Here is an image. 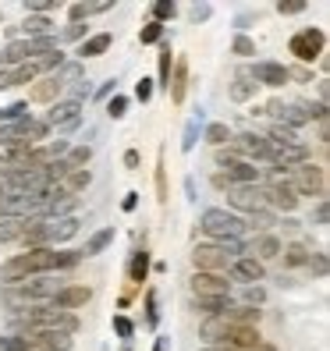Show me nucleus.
Wrapping results in <instances>:
<instances>
[{
	"label": "nucleus",
	"instance_id": "f257e3e1",
	"mask_svg": "<svg viewBox=\"0 0 330 351\" xmlns=\"http://www.w3.org/2000/svg\"><path fill=\"white\" fill-rule=\"evenodd\" d=\"M82 263V252L75 249H25L18 252L14 259H8L0 266V280L4 284H18V280H29V277H47V274H60V270H71V266Z\"/></svg>",
	"mask_w": 330,
	"mask_h": 351
},
{
	"label": "nucleus",
	"instance_id": "f03ea898",
	"mask_svg": "<svg viewBox=\"0 0 330 351\" xmlns=\"http://www.w3.org/2000/svg\"><path fill=\"white\" fill-rule=\"evenodd\" d=\"M238 256H245L241 241H199L192 249V266H196V274H224L228 277L231 263Z\"/></svg>",
	"mask_w": 330,
	"mask_h": 351
},
{
	"label": "nucleus",
	"instance_id": "7ed1b4c3",
	"mask_svg": "<svg viewBox=\"0 0 330 351\" xmlns=\"http://www.w3.org/2000/svg\"><path fill=\"white\" fill-rule=\"evenodd\" d=\"M199 231L210 241H238L245 234V220L231 210H220V206H210V210L199 213Z\"/></svg>",
	"mask_w": 330,
	"mask_h": 351
},
{
	"label": "nucleus",
	"instance_id": "20e7f679",
	"mask_svg": "<svg viewBox=\"0 0 330 351\" xmlns=\"http://www.w3.org/2000/svg\"><path fill=\"white\" fill-rule=\"evenodd\" d=\"M295 189V195L302 199V195H316V199H323L327 195V171L320 167V163H302V167H295V178L287 181Z\"/></svg>",
	"mask_w": 330,
	"mask_h": 351
},
{
	"label": "nucleus",
	"instance_id": "39448f33",
	"mask_svg": "<svg viewBox=\"0 0 330 351\" xmlns=\"http://www.w3.org/2000/svg\"><path fill=\"white\" fill-rule=\"evenodd\" d=\"M323 47H327V36H323V29H302V32H295L292 36V43H287V50L295 53V60H302V64H309V60H316L320 53H323Z\"/></svg>",
	"mask_w": 330,
	"mask_h": 351
},
{
	"label": "nucleus",
	"instance_id": "423d86ee",
	"mask_svg": "<svg viewBox=\"0 0 330 351\" xmlns=\"http://www.w3.org/2000/svg\"><path fill=\"white\" fill-rule=\"evenodd\" d=\"M263 189V199H266V210H274V213H295L298 210V195L295 189L287 184V178H274L270 184H259Z\"/></svg>",
	"mask_w": 330,
	"mask_h": 351
},
{
	"label": "nucleus",
	"instance_id": "0eeeda50",
	"mask_svg": "<svg viewBox=\"0 0 330 351\" xmlns=\"http://www.w3.org/2000/svg\"><path fill=\"white\" fill-rule=\"evenodd\" d=\"M78 121H82V103H75V99H57V103H50L43 125H47V128H57V132H75Z\"/></svg>",
	"mask_w": 330,
	"mask_h": 351
},
{
	"label": "nucleus",
	"instance_id": "6e6552de",
	"mask_svg": "<svg viewBox=\"0 0 330 351\" xmlns=\"http://www.w3.org/2000/svg\"><path fill=\"white\" fill-rule=\"evenodd\" d=\"M217 167L231 184H259V167L245 163L241 156H228L224 149H217Z\"/></svg>",
	"mask_w": 330,
	"mask_h": 351
},
{
	"label": "nucleus",
	"instance_id": "1a4fd4ad",
	"mask_svg": "<svg viewBox=\"0 0 330 351\" xmlns=\"http://www.w3.org/2000/svg\"><path fill=\"white\" fill-rule=\"evenodd\" d=\"M192 298H231V280L224 274H192Z\"/></svg>",
	"mask_w": 330,
	"mask_h": 351
},
{
	"label": "nucleus",
	"instance_id": "9d476101",
	"mask_svg": "<svg viewBox=\"0 0 330 351\" xmlns=\"http://www.w3.org/2000/svg\"><path fill=\"white\" fill-rule=\"evenodd\" d=\"M228 202H231V213H256V210H266V199H263L259 184H235V189L228 192Z\"/></svg>",
	"mask_w": 330,
	"mask_h": 351
},
{
	"label": "nucleus",
	"instance_id": "9b49d317",
	"mask_svg": "<svg viewBox=\"0 0 330 351\" xmlns=\"http://www.w3.org/2000/svg\"><path fill=\"white\" fill-rule=\"evenodd\" d=\"M249 78L256 82V86L281 89V86H287V78H292V71H287L284 64H277V60H256V68H249Z\"/></svg>",
	"mask_w": 330,
	"mask_h": 351
},
{
	"label": "nucleus",
	"instance_id": "f8f14e48",
	"mask_svg": "<svg viewBox=\"0 0 330 351\" xmlns=\"http://www.w3.org/2000/svg\"><path fill=\"white\" fill-rule=\"evenodd\" d=\"M235 280H241V284H259V280H266V266L256 259V256H238L235 263H231V270H228Z\"/></svg>",
	"mask_w": 330,
	"mask_h": 351
},
{
	"label": "nucleus",
	"instance_id": "ddd939ff",
	"mask_svg": "<svg viewBox=\"0 0 330 351\" xmlns=\"http://www.w3.org/2000/svg\"><path fill=\"white\" fill-rule=\"evenodd\" d=\"M89 298H93L89 287H82V284H64V287H60V291L50 298V305H54V308H68V313H71V308H82Z\"/></svg>",
	"mask_w": 330,
	"mask_h": 351
},
{
	"label": "nucleus",
	"instance_id": "4468645a",
	"mask_svg": "<svg viewBox=\"0 0 330 351\" xmlns=\"http://www.w3.org/2000/svg\"><path fill=\"white\" fill-rule=\"evenodd\" d=\"M263 337H259L256 326H228V334H224V348H231V351H249Z\"/></svg>",
	"mask_w": 330,
	"mask_h": 351
},
{
	"label": "nucleus",
	"instance_id": "2eb2a0df",
	"mask_svg": "<svg viewBox=\"0 0 330 351\" xmlns=\"http://www.w3.org/2000/svg\"><path fill=\"white\" fill-rule=\"evenodd\" d=\"M60 89H64V86H60L57 75H43V78H39L36 86L29 89V99H25V103H57Z\"/></svg>",
	"mask_w": 330,
	"mask_h": 351
},
{
	"label": "nucleus",
	"instance_id": "dca6fc26",
	"mask_svg": "<svg viewBox=\"0 0 330 351\" xmlns=\"http://www.w3.org/2000/svg\"><path fill=\"white\" fill-rule=\"evenodd\" d=\"M245 256H256L259 263H266V259H277L281 256V241L274 238V234H256V241L245 249Z\"/></svg>",
	"mask_w": 330,
	"mask_h": 351
},
{
	"label": "nucleus",
	"instance_id": "f3484780",
	"mask_svg": "<svg viewBox=\"0 0 330 351\" xmlns=\"http://www.w3.org/2000/svg\"><path fill=\"white\" fill-rule=\"evenodd\" d=\"M110 43H114V36H110V32H96V36H86V39H82L75 53H78L82 60H86V57H99V53H107V50H110Z\"/></svg>",
	"mask_w": 330,
	"mask_h": 351
},
{
	"label": "nucleus",
	"instance_id": "a211bd4d",
	"mask_svg": "<svg viewBox=\"0 0 330 351\" xmlns=\"http://www.w3.org/2000/svg\"><path fill=\"white\" fill-rule=\"evenodd\" d=\"M93 184V171L89 167H82V171H71L64 181L57 184V192H64V195H71V199H78V192H86Z\"/></svg>",
	"mask_w": 330,
	"mask_h": 351
},
{
	"label": "nucleus",
	"instance_id": "6ab92c4d",
	"mask_svg": "<svg viewBox=\"0 0 330 351\" xmlns=\"http://www.w3.org/2000/svg\"><path fill=\"white\" fill-rule=\"evenodd\" d=\"M174 50H171V43L167 39H160V53H156V82L153 86H160V89H167V82H171V68H174V57H171Z\"/></svg>",
	"mask_w": 330,
	"mask_h": 351
},
{
	"label": "nucleus",
	"instance_id": "aec40b11",
	"mask_svg": "<svg viewBox=\"0 0 330 351\" xmlns=\"http://www.w3.org/2000/svg\"><path fill=\"white\" fill-rule=\"evenodd\" d=\"M281 256H284V266L287 270H295V266H305L313 249H309L305 241H292V245H281Z\"/></svg>",
	"mask_w": 330,
	"mask_h": 351
},
{
	"label": "nucleus",
	"instance_id": "412c9836",
	"mask_svg": "<svg viewBox=\"0 0 330 351\" xmlns=\"http://www.w3.org/2000/svg\"><path fill=\"white\" fill-rule=\"evenodd\" d=\"M228 319L224 316H206L202 319V326H199V337H206L210 344H224V334H228Z\"/></svg>",
	"mask_w": 330,
	"mask_h": 351
},
{
	"label": "nucleus",
	"instance_id": "4be33fe9",
	"mask_svg": "<svg viewBox=\"0 0 330 351\" xmlns=\"http://www.w3.org/2000/svg\"><path fill=\"white\" fill-rule=\"evenodd\" d=\"M146 277H150V252H146V245H142V249H135L132 259H128V280L142 284Z\"/></svg>",
	"mask_w": 330,
	"mask_h": 351
},
{
	"label": "nucleus",
	"instance_id": "5701e85b",
	"mask_svg": "<svg viewBox=\"0 0 330 351\" xmlns=\"http://www.w3.org/2000/svg\"><path fill=\"white\" fill-rule=\"evenodd\" d=\"M185 89H189V64H185V60H178L174 75H171V82H167V93H171L174 103H185Z\"/></svg>",
	"mask_w": 330,
	"mask_h": 351
},
{
	"label": "nucleus",
	"instance_id": "b1692460",
	"mask_svg": "<svg viewBox=\"0 0 330 351\" xmlns=\"http://www.w3.org/2000/svg\"><path fill=\"white\" fill-rule=\"evenodd\" d=\"M22 32H25V39H43V36H54V22L47 14H29L22 22Z\"/></svg>",
	"mask_w": 330,
	"mask_h": 351
},
{
	"label": "nucleus",
	"instance_id": "393cba45",
	"mask_svg": "<svg viewBox=\"0 0 330 351\" xmlns=\"http://www.w3.org/2000/svg\"><path fill=\"white\" fill-rule=\"evenodd\" d=\"M256 82L249 78V68H245V71H238V78H235V86H231V99L235 103H245V99H252L256 96Z\"/></svg>",
	"mask_w": 330,
	"mask_h": 351
},
{
	"label": "nucleus",
	"instance_id": "a878e982",
	"mask_svg": "<svg viewBox=\"0 0 330 351\" xmlns=\"http://www.w3.org/2000/svg\"><path fill=\"white\" fill-rule=\"evenodd\" d=\"M103 11H110L107 0H86V4H71V8H68L71 22H86L89 14H103Z\"/></svg>",
	"mask_w": 330,
	"mask_h": 351
},
{
	"label": "nucleus",
	"instance_id": "bb28decb",
	"mask_svg": "<svg viewBox=\"0 0 330 351\" xmlns=\"http://www.w3.org/2000/svg\"><path fill=\"white\" fill-rule=\"evenodd\" d=\"M259 231V234H270V227H277V213L274 210H256L249 213V220H245V231Z\"/></svg>",
	"mask_w": 330,
	"mask_h": 351
},
{
	"label": "nucleus",
	"instance_id": "cd10ccee",
	"mask_svg": "<svg viewBox=\"0 0 330 351\" xmlns=\"http://www.w3.org/2000/svg\"><path fill=\"white\" fill-rule=\"evenodd\" d=\"M114 227H103V231H96L89 241H86V249H82V256H99L103 249H107V245H114Z\"/></svg>",
	"mask_w": 330,
	"mask_h": 351
},
{
	"label": "nucleus",
	"instance_id": "c85d7f7f",
	"mask_svg": "<svg viewBox=\"0 0 330 351\" xmlns=\"http://www.w3.org/2000/svg\"><path fill=\"white\" fill-rule=\"evenodd\" d=\"M263 138L270 142V146H298V142H302V138H298V132H292V128H284V125H274V128L266 132Z\"/></svg>",
	"mask_w": 330,
	"mask_h": 351
},
{
	"label": "nucleus",
	"instance_id": "c756f323",
	"mask_svg": "<svg viewBox=\"0 0 330 351\" xmlns=\"http://www.w3.org/2000/svg\"><path fill=\"white\" fill-rule=\"evenodd\" d=\"M228 305H231V298H192V308L202 316H220Z\"/></svg>",
	"mask_w": 330,
	"mask_h": 351
},
{
	"label": "nucleus",
	"instance_id": "7c9ffc66",
	"mask_svg": "<svg viewBox=\"0 0 330 351\" xmlns=\"http://www.w3.org/2000/svg\"><path fill=\"white\" fill-rule=\"evenodd\" d=\"M89 160H93V146H89V142H86V146H75V149H68V153H64L68 171H82Z\"/></svg>",
	"mask_w": 330,
	"mask_h": 351
},
{
	"label": "nucleus",
	"instance_id": "2f4dec72",
	"mask_svg": "<svg viewBox=\"0 0 330 351\" xmlns=\"http://www.w3.org/2000/svg\"><path fill=\"white\" fill-rule=\"evenodd\" d=\"M29 117V103L25 99H14L0 110V125H14V121H25Z\"/></svg>",
	"mask_w": 330,
	"mask_h": 351
},
{
	"label": "nucleus",
	"instance_id": "473e14b6",
	"mask_svg": "<svg viewBox=\"0 0 330 351\" xmlns=\"http://www.w3.org/2000/svg\"><path fill=\"white\" fill-rule=\"evenodd\" d=\"M202 135H206V142H210V146H217V149L231 142V128H228V125H220V121H213V125H206V132H202Z\"/></svg>",
	"mask_w": 330,
	"mask_h": 351
},
{
	"label": "nucleus",
	"instance_id": "72a5a7b5",
	"mask_svg": "<svg viewBox=\"0 0 330 351\" xmlns=\"http://www.w3.org/2000/svg\"><path fill=\"white\" fill-rule=\"evenodd\" d=\"M178 14V4H174V0H156V4H153V18H150V22H171V18Z\"/></svg>",
	"mask_w": 330,
	"mask_h": 351
},
{
	"label": "nucleus",
	"instance_id": "f704fd0d",
	"mask_svg": "<svg viewBox=\"0 0 330 351\" xmlns=\"http://www.w3.org/2000/svg\"><path fill=\"white\" fill-rule=\"evenodd\" d=\"M160 39H163V25L160 22H146V25H142V32H139L142 47H153V43H160Z\"/></svg>",
	"mask_w": 330,
	"mask_h": 351
},
{
	"label": "nucleus",
	"instance_id": "c9c22d12",
	"mask_svg": "<svg viewBox=\"0 0 330 351\" xmlns=\"http://www.w3.org/2000/svg\"><path fill=\"white\" fill-rule=\"evenodd\" d=\"M125 114H128V96L114 93V96L107 99V117H110V121H121Z\"/></svg>",
	"mask_w": 330,
	"mask_h": 351
},
{
	"label": "nucleus",
	"instance_id": "e433bc0d",
	"mask_svg": "<svg viewBox=\"0 0 330 351\" xmlns=\"http://www.w3.org/2000/svg\"><path fill=\"white\" fill-rule=\"evenodd\" d=\"M114 334H117L121 341L128 344V341L135 337V323H132V319H128L125 313H117V316H114Z\"/></svg>",
	"mask_w": 330,
	"mask_h": 351
},
{
	"label": "nucleus",
	"instance_id": "4c0bfd02",
	"mask_svg": "<svg viewBox=\"0 0 330 351\" xmlns=\"http://www.w3.org/2000/svg\"><path fill=\"white\" fill-rule=\"evenodd\" d=\"M263 302H266V291H263V284H245L241 305H252V308H259Z\"/></svg>",
	"mask_w": 330,
	"mask_h": 351
},
{
	"label": "nucleus",
	"instance_id": "58836bf2",
	"mask_svg": "<svg viewBox=\"0 0 330 351\" xmlns=\"http://www.w3.org/2000/svg\"><path fill=\"white\" fill-rule=\"evenodd\" d=\"M196 138H199V117H192L189 125H185V138H181V149L192 153L196 149Z\"/></svg>",
	"mask_w": 330,
	"mask_h": 351
},
{
	"label": "nucleus",
	"instance_id": "ea45409f",
	"mask_svg": "<svg viewBox=\"0 0 330 351\" xmlns=\"http://www.w3.org/2000/svg\"><path fill=\"white\" fill-rule=\"evenodd\" d=\"M146 323H150V326L160 323V308H156V291H153V287L146 291Z\"/></svg>",
	"mask_w": 330,
	"mask_h": 351
},
{
	"label": "nucleus",
	"instance_id": "a19ab883",
	"mask_svg": "<svg viewBox=\"0 0 330 351\" xmlns=\"http://www.w3.org/2000/svg\"><path fill=\"white\" fill-rule=\"evenodd\" d=\"M153 89H156V86H153V78H139V82H135V99L150 103V99H153Z\"/></svg>",
	"mask_w": 330,
	"mask_h": 351
},
{
	"label": "nucleus",
	"instance_id": "79ce46f5",
	"mask_svg": "<svg viewBox=\"0 0 330 351\" xmlns=\"http://www.w3.org/2000/svg\"><path fill=\"white\" fill-rule=\"evenodd\" d=\"M305 266H309V270H313L316 277H327V252H313Z\"/></svg>",
	"mask_w": 330,
	"mask_h": 351
},
{
	"label": "nucleus",
	"instance_id": "37998d69",
	"mask_svg": "<svg viewBox=\"0 0 330 351\" xmlns=\"http://www.w3.org/2000/svg\"><path fill=\"white\" fill-rule=\"evenodd\" d=\"M235 53L238 57H252L256 53V43H252L249 36H235Z\"/></svg>",
	"mask_w": 330,
	"mask_h": 351
},
{
	"label": "nucleus",
	"instance_id": "c03bdc74",
	"mask_svg": "<svg viewBox=\"0 0 330 351\" xmlns=\"http://www.w3.org/2000/svg\"><path fill=\"white\" fill-rule=\"evenodd\" d=\"M86 22H71L68 29H64V39H78V43H82V39H86Z\"/></svg>",
	"mask_w": 330,
	"mask_h": 351
},
{
	"label": "nucleus",
	"instance_id": "a18cd8bd",
	"mask_svg": "<svg viewBox=\"0 0 330 351\" xmlns=\"http://www.w3.org/2000/svg\"><path fill=\"white\" fill-rule=\"evenodd\" d=\"M277 11H281V14H302V11H305V4H302V0H281Z\"/></svg>",
	"mask_w": 330,
	"mask_h": 351
},
{
	"label": "nucleus",
	"instance_id": "49530a36",
	"mask_svg": "<svg viewBox=\"0 0 330 351\" xmlns=\"http://www.w3.org/2000/svg\"><path fill=\"white\" fill-rule=\"evenodd\" d=\"M313 220H316L320 227H327V220H330V206H327V199H320V202H316V210H313Z\"/></svg>",
	"mask_w": 330,
	"mask_h": 351
},
{
	"label": "nucleus",
	"instance_id": "de8ad7c7",
	"mask_svg": "<svg viewBox=\"0 0 330 351\" xmlns=\"http://www.w3.org/2000/svg\"><path fill=\"white\" fill-rule=\"evenodd\" d=\"M50 8H54V0H29V4H25L29 14H47Z\"/></svg>",
	"mask_w": 330,
	"mask_h": 351
},
{
	"label": "nucleus",
	"instance_id": "09e8293b",
	"mask_svg": "<svg viewBox=\"0 0 330 351\" xmlns=\"http://www.w3.org/2000/svg\"><path fill=\"white\" fill-rule=\"evenodd\" d=\"M189 14H192V22H206V18L213 14V8H210V4H196Z\"/></svg>",
	"mask_w": 330,
	"mask_h": 351
},
{
	"label": "nucleus",
	"instance_id": "8fccbe9b",
	"mask_svg": "<svg viewBox=\"0 0 330 351\" xmlns=\"http://www.w3.org/2000/svg\"><path fill=\"white\" fill-rule=\"evenodd\" d=\"M210 181H213V189H220V192H231V189H235V184H231V181H228V178H224V174H220V171H217V174H213V178H210Z\"/></svg>",
	"mask_w": 330,
	"mask_h": 351
},
{
	"label": "nucleus",
	"instance_id": "3c124183",
	"mask_svg": "<svg viewBox=\"0 0 330 351\" xmlns=\"http://www.w3.org/2000/svg\"><path fill=\"white\" fill-rule=\"evenodd\" d=\"M135 206H139V192H128V195H125V202H121V210H125V213H132Z\"/></svg>",
	"mask_w": 330,
	"mask_h": 351
},
{
	"label": "nucleus",
	"instance_id": "603ef678",
	"mask_svg": "<svg viewBox=\"0 0 330 351\" xmlns=\"http://www.w3.org/2000/svg\"><path fill=\"white\" fill-rule=\"evenodd\" d=\"M110 93H117V82H114V78H110V82H103V86H99V93H96V96H99V99H107Z\"/></svg>",
	"mask_w": 330,
	"mask_h": 351
},
{
	"label": "nucleus",
	"instance_id": "864d4df0",
	"mask_svg": "<svg viewBox=\"0 0 330 351\" xmlns=\"http://www.w3.org/2000/svg\"><path fill=\"white\" fill-rule=\"evenodd\" d=\"M125 167H128V171H139V153H135V149L125 153Z\"/></svg>",
	"mask_w": 330,
	"mask_h": 351
},
{
	"label": "nucleus",
	"instance_id": "5fc2aeb1",
	"mask_svg": "<svg viewBox=\"0 0 330 351\" xmlns=\"http://www.w3.org/2000/svg\"><path fill=\"white\" fill-rule=\"evenodd\" d=\"M249 351H277V348H274V344H266V341H259V344H256V348H249Z\"/></svg>",
	"mask_w": 330,
	"mask_h": 351
},
{
	"label": "nucleus",
	"instance_id": "6e6d98bb",
	"mask_svg": "<svg viewBox=\"0 0 330 351\" xmlns=\"http://www.w3.org/2000/svg\"><path fill=\"white\" fill-rule=\"evenodd\" d=\"M153 351H167V337H156V344H153Z\"/></svg>",
	"mask_w": 330,
	"mask_h": 351
},
{
	"label": "nucleus",
	"instance_id": "4d7b16f0",
	"mask_svg": "<svg viewBox=\"0 0 330 351\" xmlns=\"http://www.w3.org/2000/svg\"><path fill=\"white\" fill-rule=\"evenodd\" d=\"M199 351H231V348H224V344H206V348H199Z\"/></svg>",
	"mask_w": 330,
	"mask_h": 351
},
{
	"label": "nucleus",
	"instance_id": "13d9d810",
	"mask_svg": "<svg viewBox=\"0 0 330 351\" xmlns=\"http://www.w3.org/2000/svg\"><path fill=\"white\" fill-rule=\"evenodd\" d=\"M0 71H8V64H4V57H0Z\"/></svg>",
	"mask_w": 330,
	"mask_h": 351
}]
</instances>
